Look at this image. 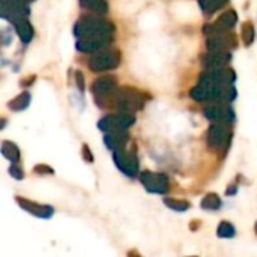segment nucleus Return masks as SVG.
<instances>
[{"label":"nucleus","instance_id":"f257e3e1","mask_svg":"<svg viewBox=\"0 0 257 257\" xmlns=\"http://www.w3.org/2000/svg\"><path fill=\"white\" fill-rule=\"evenodd\" d=\"M190 95L199 102H229L235 99L236 90L232 84H217L202 74L199 84L193 87Z\"/></svg>","mask_w":257,"mask_h":257},{"label":"nucleus","instance_id":"f03ea898","mask_svg":"<svg viewBox=\"0 0 257 257\" xmlns=\"http://www.w3.org/2000/svg\"><path fill=\"white\" fill-rule=\"evenodd\" d=\"M113 32H114L113 24L99 17H81L74 26V33L77 38L111 36Z\"/></svg>","mask_w":257,"mask_h":257},{"label":"nucleus","instance_id":"7ed1b4c3","mask_svg":"<svg viewBox=\"0 0 257 257\" xmlns=\"http://www.w3.org/2000/svg\"><path fill=\"white\" fill-rule=\"evenodd\" d=\"M111 102H113V107L117 111L134 113V111H139V110L143 108V105L146 102V96H145V93L139 92L137 89L120 87L111 96Z\"/></svg>","mask_w":257,"mask_h":257},{"label":"nucleus","instance_id":"20e7f679","mask_svg":"<svg viewBox=\"0 0 257 257\" xmlns=\"http://www.w3.org/2000/svg\"><path fill=\"white\" fill-rule=\"evenodd\" d=\"M120 63V53L114 50H101L96 51L90 60H89V68L93 72H104L117 68Z\"/></svg>","mask_w":257,"mask_h":257},{"label":"nucleus","instance_id":"39448f33","mask_svg":"<svg viewBox=\"0 0 257 257\" xmlns=\"http://www.w3.org/2000/svg\"><path fill=\"white\" fill-rule=\"evenodd\" d=\"M208 146L209 149L218 152V151H224L230 142V133H229V123H223V122H214L209 130H208Z\"/></svg>","mask_w":257,"mask_h":257},{"label":"nucleus","instance_id":"423d86ee","mask_svg":"<svg viewBox=\"0 0 257 257\" xmlns=\"http://www.w3.org/2000/svg\"><path fill=\"white\" fill-rule=\"evenodd\" d=\"M136 122V117L133 113H123L119 111L116 114H108L105 117H102L98 122L99 130L105 131V133H113V131H126L133 123Z\"/></svg>","mask_w":257,"mask_h":257},{"label":"nucleus","instance_id":"0eeeda50","mask_svg":"<svg viewBox=\"0 0 257 257\" xmlns=\"http://www.w3.org/2000/svg\"><path fill=\"white\" fill-rule=\"evenodd\" d=\"M113 158H114V163L119 167V170L123 172L126 176H136L139 173V161H137V157H136V154L128 152L125 149V146L113 151Z\"/></svg>","mask_w":257,"mask_h":257},{"label":"nucleus","instance_id":"6e6552de","mask_svg":"<svg viewBox=\"0 0 257 257\" xmlns=\"http://www.w3.org/2000/svg\"><path fill=\"white\" fill-rule=\"evenodd\" d=\"M140 179L145 188L151 193L166 194L169 191V178L164 173H154V172L146 170L142 173Z\"/></svg>","mask_w":257,"mask_h":257},{"label":"nucleus","instance_id":"1a4fd4ad","mask_svg":"<svg viewBox=\"0 0 257 257\" xmlns=\"http://www.w3.org/2000/svg\"><path fill=\"white\" fill-rule=\"evenodd\" d=\"M205 116L212 122L230 123L235 119V113L229 102H212L205 108Z\"/></svg>","mask_w":257,"mask_h":257},{"label":"nucleus","instance_id":"9d476101","mask_svg":"<svg viewBox=\"0 0 257 257\" xmlns=\"http://www.w3.org/2000/svg\"><path fill=\"white\" fill-rule=\"evenodd\" d=\"M0 12H2V17L3 18H6L11 23H14V21L27 18V15H29V6H27V3L15 2V0H2Z\"/></svg>","mask_w":257,"mask_h":257},{"label":"nucleus","instance_id":"9b49d317","mask_svg":"<svg viewBox=\"0 0 257 257\" xmlns=\"http://www.w3.org/2000/svg\"><path fill=\"white\" fill-rule=\"evenodd\" d=\"M117 80L113 75H105V77H99L98 80H95L92 83V92L98 99L102 98H111L116 92H117Z\"/></svg>","mask_w":257,"mask_h":257},{"label":"nucleus","instance_id":"f8f14e48","mask_svg":"<svg viewBox=\"0 0 257 257\" xmlns=\"http://www.w3.org/2000/svg\"><path fill=\"white\" fill-rule=\"evenodd\" d=\"M238 45L233 33H217L208 36V50L211 51H230Z\"/></svg>","mask_w":257,"mask_h":257},{"label":"nucleus","instance_id":"ddd939ff","mask_svg":"<svg viewBox=\"0 0 257 257\" xmlns=\"http://www.w3.org/2000/svg\"><path fill=\"white\" fill-rule=\"evenodd\" d=\"M238 18H236V12L229 11L226 14H223L214 24H208L203 27V32L209 36V35H217V33H226L229 32L235 24H236Z\"/></svg>","mask_w":257,"mask_h":257},{"label":"nucleus","instance_id":"4468645a","mask_svg":"<svg viewBox=\"0 0 257 257\" xmlns=\"http://www.w3.org/2000/svg\"><path fill=\"white\" fill-rule=\"evenodd\" d=\"M110 36H86L78 38L77 41V50L81 53H96L108 47Z\"/></svg>","mask_w":257,"mask_h":257},{"label":"nucleus","instance_id":"2eb2a0df","mask_svg":"<svg viewBox=\"0 0 257 257\" xmlns=\"http://www.w3.org/2000/svg\"><path fill=\"white\" fill-rule=\"evenodd\" d=\"M17 203L29 214L32 215H36L39 218H50L53 215V208L51 206H47V205H39V203H35V202H30L27 199H23V197H17L15 199Z\"/></svg>","mask_w":257,"mask_h":257},{"label":"nucleus","instance_id":"dca6fc26","mask_svg":"<svg viewBox=\"0 0 257 257\" xmlns=\"http://www.w3.org/2000/svg\"><path fill=\"white\" fill-rule=\"evenodd\" d=\"M230 59H232L230 51H211V50H208V54L203 60V65L206 69L226 68V65L230 62Z\"/></svg>","mask_w":257,"mask_h":257},{"label":"nucleus","instance_id":"f3484780","mask_svg":"<svg viewBox=\"0 0 257 257\" xmlns=\"http://www.w3.org/2000/svg\"><path fill=\"white\" fill-rule=\"evenodd\" d=\"M130 137L126 134V131H113V133H107V136L104 137V143L107 145L108 149L116 151L119 148H123L128 143Z\"/></svg>","mask_w":257,"mask_h":257},{"label":"nucleus","instance_id":"a211bd4d","mask_svg":"<svg viewBox=\"0 0 257 257\" xmlns=\"http://www.w3.org/2000/svg\"><path fill=\"white\" fill-rule=\"evenodd\" d=\"M12 24H14V27H15V30H17V33H18V36L21 38L23 42L27 44V42L32 41V38H33V29H32L30 23L27 21V18L14 21Z\"/></svg>","mask_w":257,"mask_h":257},{"label":"nucleus","instance_id":"6ab92c4d","mask_svg":"<svg viewBox=\"0 0 257 257\" xmlns=\"http://www.w3.org/2000/svg\"><path fill=\"white\" fill-rule=\"evenodd\" d=\"M2 154L14 164H17L20 161V151L17 148V145H14L12 142H3L2 145Z\"/></svg>","mask_w":257,"mask_h":257},{"label":"nucleus","instance_id":"aec40b11","mask_svg":"<svg viewBox=\"0 0 257 257\" xmlns=\"http://www.w3.org/2000/svg\"><path fill=\"white\" fill-rule=\"evenodd\" d=\"M80 2H81V6L96 14H105L108 11V5L105 0H80Z\"/></svg>","mask_w":257,"mask_h":257},{"label":"nucleus","instance_id":"412c9836","mask_svg":"<svg viewBox=\"0 0 257 257\" xmlns=\"http://www.w3.org/2000/svg\"><path fill=\"white\" fill-rule=\"evenodd\" d=\"M29 104H30V95H29V92H23L9 102V108L14 111H21V110L27 108Z\"/></svg>","mask_w":257,"mask_h":257},{"label":"nucleus","instance_id":"4be33fe9","mask_svg":"<svg viewBox=\"0 0 257 257\" xmlns=\"http://www.w3.org/2000/svg\"><path fill=\"white\" fill-rule=\"evenodd\" d=\"M199 3H200V8H202L206 14H212V12H215L217 9L223 8V6L227 3V0H199Z\"/></svg>","mask_w":257,"mask_h":257},{"label":"nucleus","instance_id":"5701e85b","mask_svg":"<svg viewBox=\"0 0 257 257\" xmlns=\"http://www.w3.org/2000/svg\"><path fill=\"white\" fill-rule=\"evenodd\" d=\"M221 206V200L217 194L211 193L208 194L203 200H202V208L203 209H208V211H215Z\"/></svg>","mask_w":257,"mask_h":257},{"label":"nucleus","instance_id":"b1692460","mask_svg":"<svg viewBox=\"0 0 257 257\" xmlns=\"http://www.w3.org/2000/svg\"><path fill=\"white\" fill-rule=\"evenodd\" d=\"M164 203L173 209V211H178V212H185L190 209V203L185 202V200H176V199H164Z\"/></svg>","mask_w":257,"mask_h":257},{"label":"nucleus","instance_id":"393cba45","mask_svg":"<svg viewBox=\"0 0 257 257\" xmlns=\"http://www.w3.org/2000/svg\"><path fill=\"white\" fill-rule=\"evenodd\" d=\"M254 39V26L253 23L247 21L242 24V41L245 45H250Z\"/></svg>","mask_w":257,"mask_h":257},{"label":"nucleus","instance_id":"a878e982","mask_svg":"<svg viewBox=\"0 0 257 257\" xmlns=\"http://www.w3.org/2000/svg\"><path fill=\"white\" fill-rule=\"evenodd\" d=\"M218 236L220 238H233L235 236V227L227 223V221H223L220 226H218Z\"/></svg>","mask_w":257,"mask_h":257},{"label":"nucleus","instance_id":"bb28decb","mask_svg":"<svg viewBox=\"0 0 257 257\" xmlns=\"http://www.w3.org/2000/svg\"><path fill=\"white\" fill-rule=\"evenodd\" d=\"M33 170H35V173H39V175H53V169H50L48 166H44V164L36 166Z\"/></svg>","mask_w":257,"mask_h":257},{"label":"nucleus","instance_id":"cd10ccee","mask_svg":"<svg viewBox=\"0 0 257 257\" xmlns=\"http://www.w3.org/2000/svg\"><path fill=\"white\" fill-rule=\"evenodd\" d=\"M75 81H77V86H78V90L80 92H84V77L80 71L75 72Z\"/></svg>","mask_w":257,"mask_h":257},{"label":"nucleus","instance_id":"c85d7f7f","mask_svg":"<svg viewBox=\"0 0 257 257\" xmlns=\"http://www.w3.org/2000/svg\"><path fill=\"white\" fill-rule=\"evenodd\" d=\"M9 173H11V176H14L15 179H23V172H21V169L20 167H17V166H11V169H9Z\"/></svg>","mask_w":257,"mask_h":257},{"label":"nucleus","instance_id":"c756f323","mask_svg":"<svg viewBox=\"0 0 257 257\" xmlns=\"http://www.w3.org/2000/svg\"><path fill=\"white\" fill-rule=\"evenodd\" d=\"M83 157H84V160H86L87 163H92V161H93V157H92L90 149H89V146H87V145H84V146H83Z\"/></svg>","mask_w":257,"mask_h":257},{"label":"nucleus","instance_id":"7c9ffc66","mask_svg":"<svg viewBox=\"0 0 257 257\" xmlns=\"http://www.w3.org/2000/svg\"><path fill=\"white\" fill-rule=\"evenodd\" d=\"M15 2H21V3H30V2H33V0H15Z\"/></svg>","mask_w":257,"mask_h":257},{"label":"nucleus","instance_id":"2f4dec72","mask_svg":"<svg viewBox=\"0 0 257 257\" xmlns=\"http://www.w3.org/2000/svg\"><path fill=\"white\" fill-rule=\"evenodd\" d=\"M256 233H257V223H256Z\"/></svg>","mask_w":257,"mask_h":257}]
</instances>
